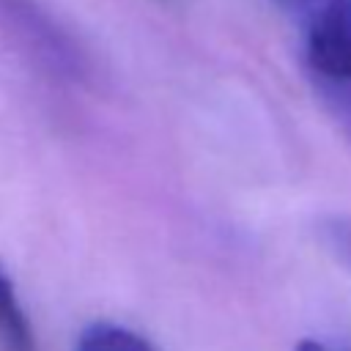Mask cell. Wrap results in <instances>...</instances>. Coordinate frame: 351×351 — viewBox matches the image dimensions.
I'll use <instances>...</instances> for the list:
<instances>
[{
  "mask_svg": "<svg viewBox=\"0 0 351 351\" xmlns=\"http://www.w3.org/2000/svg\"><path fill=\"white\" fill-rule=\"evenodd\" d=\"M0 36L58 80L82 82L90 71L80 38L44 0H0Z\"/></svg>",
  "mask_w": 351,
  "mask_h": 351,
  "instance_id": "6da1fadb",
  "label": "cell"
},
{
  "mask_svg": "<svg viewBox=\"0 0 351 351\" xmlns=\"http://www.w3.org/2000/svg\"><path fill=\"white\" fill-rule=\"evenodd\" d=\"M299 33L307 80L351 71V0H274Z\"/></svg>",
  "mask_w": 351,
  "mask_h": 351,
  "instance_id": "7a4b0ae2",
  "label": "cell"
},
{
  "mask_svg": "<svg viewBox=\"0 0 351 351\" xmlns=\"http://www.w3.org/2000/svg\"><path fill=\"white\" fill-rule=\"evenodd\" d=\"M0 346L3 351H36L30 321L19 304L16 288L0 263Z\"/></svg>",
  "mask_w": 351,
  "mask_h": 351,
  "instance_id": "3957f363",
  "label": "cell"
},
{
  "mask_svg": "<svg viewBox=\"0 0 351 351\" xmlns=\"http://www.w3.org/2000/svg\"><path fill=\"white\" fill-rule=\"evenodd\" d=\"M74 351H154V348L145 337H140L129 326L112 321H96L80 332Z\"/></svg>",
  "mask_w": 351,
  "mask_h": 351,
  "instance_id": "277c9868",
  "label": "cell"
},
{
  "mask_svg": "<svg viewBox=\"0 0 351 351\" xmlns=\"http://www.w3.org/2000/svg\"><path fill=\"white\" fill-rule=\"evenodd\" d=\"M318 101L326 107L332 121L340 126V132L351 143V71L340 77H318L310 80Z\"/></svg>",
  "mask_w": 351,
  "mask_h": 351,
  "instance_id": "5b68a950",
  "label": "cell"
},
{
  "mask_svg": "<svg viewBox=\"0 0 351 351\" xmlns=\"http://www.w3.org/2000/svg\"><path fill=\"white\" fill-rule=\"evenodd\" d=\"M324 239L332 247V252L351 266V219H329L324 225Z\"/></svg>",
  "mask_w": 351,
  "mask_h": 351,
  "instance_id": "8992f818",
  "label": "cell"
},
{
  "mask_svg": "<svg viewBox=\"0 0 351 351\" xmlns=\"http://www.w3.org/2000/svg\"><path fill=\"white\" fill-rule=\"evenodd\" d=\"M293 351H332L329 346H324V343H318V340H302Z\"/></svg>",
  "mask_w": 351,
  "mask_h": 351,
  "instance_id": "52a82bcc",
  "label": "cell"
},
{
  "mask_svg": "<svg viewBox=\"0 0 351 351\" xmlns=\"http://www.w3.org/2000/svg\"><path fill=\"white\" fill-rule=\"evenodd\" d=\"M346 351H351V348H346Z\"/></svg>",
  "mask_w": 351,
  "mask_h": 351,
  "instance_id": "ba28073f",
  "label": "cell"
}]
</instances>
